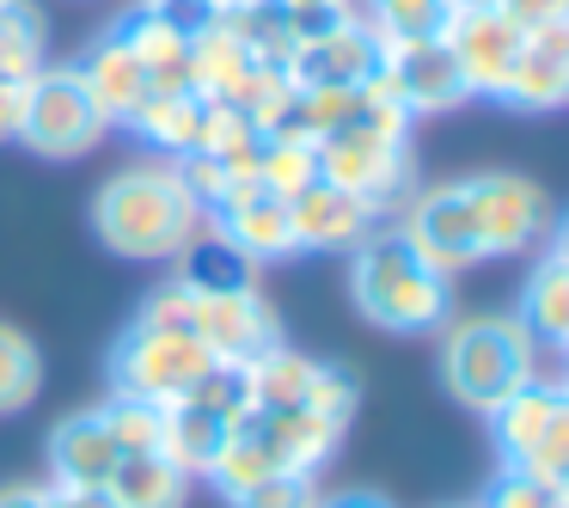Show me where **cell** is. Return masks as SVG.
Listing matches in <instances>:
<instances>
[{"label": "cell", "mask_w": 569, "mask_h": 508, "mask_svg": "<svg viewBox=\"0 0 569 508\" xmlns=\"http://www.w3.org/2000/svg\"><path fill=\"white\" fill-rule=\"evenodd\" d=\"M202 209L184 190L172 160H136L92 190V233L111 258L129 263H172L202 233Z\"/></svg>", "instance_id": "obj_1"}, {"label": "cell", "mask_w": 569, "mask_h": 508, "mask_svg": "<svg viewBox=\"0 0 569 508\" xmlns=\"http://www.w3.org/2000/svg\"><path fill=\"white\" fill-rule=\"evenodd\" d=\"M349 300L386 337H429L453 319V276L422 263L398 227H373L349 251Z\"/></svg>", "instance_id": "obj_2"}, {"label": "cell", "mask_w": 569, "mask_h": 508, "mask_svg": "<svg viewBox=\"0 0 569 508\" xmlns=\"http://www.w3.org/2000/svg\"><path fill=\"white\" fill-rule=\"evenodd\" d=\"M435 368H441V386L453 392V405L496 410L508 392L539 380V343L515 312H471V319L441 325Z\"/></svg>", "instance_id": "obj_3"}, {"label": "cell", "mask_w": 569, "mask_h": 508, "mask_svg": "<svg viewBox=\"0 0 569 508\" xmlns=\"http://www.w3.org/2000/svg\"><path fill=\"white\" fill-rule=\"evenodd\" d=\"M141 319L178 325V331H190L214 361H233V368H246V361L263 356V349L282 343V319H276V307L263 300L258 282H246V288L166 282V288H153V295L141 300Z\"/></svg>", "instance_id": "obj_4"}, {"label": "cell", "mask_w": 569, "mask_h": 508, "mask_svg": "<svg viewBox=\"0 0 569 508\" xmlns=\"http://www.w3.org/2000/svg\"><path fill=\"white\" fill-rule=\"evenodd\" d=\"M111 136L99 99L87 92V80L74 74V62H43L38 74L19 87V129L13 141H26L43 160H80Z\"/></svg>", "instance_id": "obj_5"}, {"label": "cell", "mask_w": 569, "mask_h": 508, "mask_svg": "<svg viewBox=\"0 0 569 508\" xmlns=\"http://www.w3.org/2000/svg\"><path fill=\"white\" fill-rule=\"evenodd\" d=\"M490 417V435H496V454L502 466L515 471H532V478H551V484H569V392L563 380L539 373L527 380L520 392H508Z\"/></svg>", "instance_id": "obj_6"}, {"label": "cell", "mask_w": 569, "mask_h": 508, "mask_svg": "<svg viewBox=\"0 0 569 508\" xmlns=\"http://www.w3.org/2000/svg\"><path fill=\"white\" fill-rule=\"evenodd\" d=\"M209 368H214V356L190 331L160 325V319H141L136 312V325H129V331L117 337V349H111V392L172 405V398H184Z\"/></svg>", "instance_id": "obj_7"}, {"label": "cell", "mask_w": 569, "mask_h": 508, "mask_svg": "<svg viewBox=\"0 0 569 508\" xmlns=\"http://www.w3.org/2000/svg\"><path fill=\"white\" fill-rule=\"evenodd\" d=\"M466 202H471V221H478V239H483V263L539 251L557 233L551 197L520 172H471Z\"/></svg>", "instance_id": "obj_8"}, {"label": "cell", "mask_w": 569, "mask_h": 508, "mask_svg": "<svg viewBox=\"0 0 569 508\" xmlns=\"http://www.w3.org/2000/svg\"><path fill=\"white\" fill-rule=\"evenodd\" d=\"M398 215H405L398 233L410 239V251L422 263H435L441 276H459L471 263H483V239H478V221H471V202H466V178L417 190Z\"/></svg>", "instance_id": "obj_9"}, {"label": "cell", "mask_w": 569, "mask_h": 508, "mask_svg": "<svg viewBox=\"0 0 569 508\" xmlns=\"http://www.w3.org/2000/svg\"><path fill=\"white\" fill-rule=\"evenodd\" d=\"M386 87V99L398 104V111L417 123V117H447L459 111V104L471 99L466 74H459V62L447 56L441 38H422V43H398V50L380 56V74H373Z\"/></svg>", "instance_id": "obj_10"}, {"label": "cell", "mask_w": 569, "mask_h": 508, "mask_svg": "<svg viewBox=\"0 0 569 508\" xmlns=\"http://www.w3.org/2000/svg\"><path fill=\"white\" fill-rule=\"evenodd\" d=\"M441 43L459 62V74H466L471 99H496L508 68H515V56H520V43H527V31L502 7H453L441 26Z\"/></svg>", "instance_id": "obj_11"}, {"label": "cell", "mask_w": 569, "mask_h": 508, "mask_svg": "<svg viewBox=\"0 0 569 508\" xmlns=\"http://www.w3.org/2000/svg\"><path fill=\"white\" fill-rule=\"evenodd\" d=\"M380 56H386L380 38H373L361 19H343L337 31H325V38L300 43V50L288 56V80H295L300 92H356L380 74Z\"/></svg>", "instance_id": "obj_12"}, {"label": "cell", "mask_w": 569, "mask_h": 508, "mask_svg": "<svg viewBox=\"0 0 569 508\" xmlns=\"http://www.w3.org/2000/svg\"><path fill=\"white\" fill-rule=\"evenodd\" d=\"M563 99H569V26H539L527 31L496 104H508L520 117H551Z\"/></svg>", "instance_id": "obj_13"}, {"label": "cell", "mask_w": 569, "mask_h": 508, "mask_svg": "<svg viewBox=\"0 0 569 508\" xmlns=\"http://www.w3.org/2000/svg\"><path fill=\"white\" fill-rule=\"evenodd\" d=\"M270 80H282V74H276V68H263L258 56L233 38V31L209 26V31H197V38H190V92H197V99L239 104V111H246V104L258 99Z\"/></svg>", "instance_id": "obj_14"}, {"label": "cell", "mask_w": 569, "mask_h": 508, "mask_svg": "<svg viewBox=\"0 0 569 508\" xmlns=\"http://www.w3.org/2000/svg\"><path fill=\"white\" fill-rule=\"evenodd\" d=\"M74 74L87 80V92L99 99V111H104V123H111V129H129V123H136V111L148 104V92H153V80H148V68H141V56L129 50L123 38H117V26L99 31V38L80 50Z\"/></svg>", "instance_id": "obj_15"}, {"label": "cell", "mask_w": 569, "mask_h": 508, "mask_svg": "<svg viewBox=\"0 0 569 508\" xmlns=\"http://www.w3.org/2000/svg\"><path fill=\"white\" fill-rule=\"evenodd\" d=\"M288 221H295V246L300 251H356L361 239L380 227V215L368 209L361 197L337 185H307L300 197H288Z\"/></svg>", "instance_id": "obj_16"}, {"label": "cell", "mask_w": 569, "mask_h": 508, "mask_svg": "<svg viewBox=\"0 0 569 508\" xmlns=\"http://www.w3.org/2000/svg\"><path fill=\"white\" fill-rule=\"evenodd\" d=\"M209 233L227 239L246 263H282V258H300L295 246V221H288V197H270V190H251V197L227 202L221 215H209Z\"/></svg>", "instance_id": "obj_17"}, {"label": "cell", "mask_w": 569, "mask_h": 508, "mask_svg": "<svg viewBox=\"0 0 569 508\" xmlns=\"http://www.w3.org/2000/svg\"><path fill=\"white\" fill-rule=\"evenodd\" d=\"M123 447L104 429V410H68L50 429V484H68V490H104V478L117 471Z\"/></svg>", "instance_id": "obj_18"}, {"label": "cell", "mask_w": 569, "mask_h": 508, "mask_svg": "<svg viewBox=\"0 0 569 508\" xmlns=\"http://www.w3.org/2000/svg\"><path fill=\"white\" fill-rule=\"evenodd\" d=\"M515 319L532 331V343H539V349H563V337H569V251H563V239H557V233L539 246L527 282H520Z\"/></svg>", "instance_id": "obj_19"}, {"label": "cell", "mask_w": 569, "mask_h": 508, "mask_svg": "<svg viewBox=\"0 0 569 508\" xmlns=\"http://www.w3.org/2000/svg\"><path fill=\"white\" fill-rule=\"evenodd\" d=\"M117 38L141 56L153 92H190V38L178 26H166L148 0H136V7L117 19Z\"/></svg>", "instance_id": "obj_20"}, {"label": "cell", "mask_w": 569, "mask_h": 508, "mask_svg": "<svg viewBox=\"0 0 569 508\" xmlns=\"http://www.w3.org/2000/svg\"><path fill=\"white\" fill-rule=\"evenodd\" d=\"M227 429H233V422L214 417L209 405H197V398H172V405H166V429H160V454L172 459L184 478H209V466L221 459V447H227Z\"/></svg>", "instance_id": "obj_21"}, {"label": "cell", "mask_w": 569, "mask_h": 508, "mask_svg": "<svg viewBox=\"0 0 569 508\" xmlns=\"http://www.w3.org/2000/svg\"><path fill=\"white\" fill-rule=\"evenodd\" d=\"M104 502L111 508H184L190 478L166 454H123L117 471L104 478Z\"/></svg>", "instance_id": "obj_22"}, {"label": "cell", "mask_w": 569, "mask_h": 508, "mask_svg": "<svg viewBox=\"0 0 569 508\" xmlns=\"http://www.w3.org/2000/svg\"><path fill=\"white\" fill-rule=\"evenodd\" d=\"M447 13H453V0H356V19L380 38V50L441 38Z\"/></svg>", "instance_id": "obj_23"}, {"label": "cell", "mask_w": 569, "mask_h": 508, "mask_svg": "<svg viewBox=\"0 0 569 508\" xmlns=\"http://www.w3.org/2000/svg\"><path fill=\"white\" fill-rule=\"evenodd\" d=\"M50 26L31 0H0V80L7 87H26L43 62H50Z\"/></svg>", "instance_id": "obj_24"}, {"label": "cell", "mask_w": 569, "mask_h": 508, "mask_svg": "<svg viewBox=\"0 0 569 508\" xmlns=\"http://www.w3.org/2000/svg\"><path fill=\"white\" fill-rule=\"evenodd\" d=\"M202 111H209V104H202L197 92H148V104L136 111V123H129V129H136L148 148H166V153L178 160V153L197 148Z\"/></svg>", "instance_id": "obj_25"}, {"label": "cell", "mask_w": 569, "mask_h": 508, "mask_svg": "<svg viewBox=\"0 0 569 508\" xmlns=\"http://www.w3.org/2000/svg\"><path fill=\"white\" fill-rule=\"evenodd\" d=\"M172 263H178L172 282H184V288H246V282H258V263H246L227 239H214L209 227H202Z\"/></svg>", "instance_id": "obj_26"}, {"label": "cell", "mask_w": 569, "mask_h": 508, "mask_svg": "<svg viewBox=\"0 0 569 508\" xmlns=\"http://www.w3.org/2000/svg\"><path fill=\"white\" fill-rule=\"evenodd\" d=\"M251 172H258V185L270 190V197H300L307 185H319V153H312V141L263 136V148H258V160H251Z\"/></svg>", "instance_id": "obj_27"}, {"label": "cell", "mask_w": 569, "mask_h": 508, "mask_svg": "<svg viewBox=\"0 0 569 508\" xmlns=\"http://www.w3.org/2000/svg\"><path fill=\"white\" fill-rule=\"evenodd\" d=\"M43 386V356L19 325H0V417H13L38 398Z\"/></svg>", "instance_id": "obj_28"}, {"label": "cell", "mask_w": 569, "mask_h": 508, "mask_svg": "<svg viewBox=\"0 0 569 508\" xmlns=\"http://www.w3.org/2000/svg\"><path fill=\"white\" fill-rule=\"evenodd\" d=\"M99 410H104V429H111V441L123 447V454H160L166 405H153V398H123V392H111Z\"/></svg>", "instance_id": "obj_29"}, {"label": "cell", "mask_w": 569, "mask_h": 508, "mask_svg": "<svg viewBox=\"0 0 569 508\" xmlns=\"http://www.w3.org/2000/svg\"><path fill=\"white\" fill-rule=\"evenodd\" d=\"M478 508H569V484H551V478H532V471L502 466Z\"/></svg>", "instance_id": "obj_30"}, {"label": "cell", "mask_w": 569, "mask_h": 508, "mask_svg": "<svg viewBox=\"0 0 569 508\" xmlns=\"http://www.w3.org/2000/svg\"><path fill=\"white\" fill-rule=\"evenodd\" d=\"M227 508H325V490H319V471H276V478L239 490Z\"/></svg>", "instance_id": "obj_31"}, {"label": "cell", "mask_w": 569, "mask_h": 508, "mask_svg": "<svg viewBox=\"0 0 569 508\" xmlns=\"http://www.w3.org/2000/svg\"><path fill=\"white\" fill-rule=\"evenodd\" d=\"M502 13L515 19L520 31H539V26H569V0H502Z\"/></svg>", "instance_id": "obj_32"}, {"label": "cell", "mask_w": 569, "mask_h": 508, "mask_svg": "<svg viewBox=\"0 0 569 508\" xmlns=\"http://www.w3.org/2000/svg\"><path fill=\"white\" fill-rule=\"evenodd\" d=\"M43 508H111L104 490H68V484H43Z\"/></svg>", "instance_id": "obj_33"}, {"label": "cell", "mask_w": 569, "mask_h": 508, "mask_svg": "<svg viewBox=\"0 0 569 508\" xmlns=\"http://www.w3.org/2000/svg\"><path fill=\"white\" fill-rule=\"evenodd\" d=\"M0 508H43V484H7Z\"/></svg>", "instance_id": "obj_34"}, {"label": "cell", "mask_w": 569, "mask_h": 508, "mask_svg": "<svg viewBox=\"0 0 569 508\" xmlns=\"http://www.w3.org/2000/svg\"><path fill=\"white\" fill-rule=\"evenodd\" d=\"M13 129H19V87L0 80V141H13Z\"/></svg>", "instance_id": "obj_35"}, {"label": "cell", "mask_w": 569, "mask_h": 508, "mask_svg": "<svg viewBox=\"0 0 569 508\" xmlns=\"http://www.w3.org/2000/svg\"><path fill=\"white\" fill-rule=\"evenodd\" d=\"M325 508H392V502L373 490H343V496H325Z\"/></svg>", "instance_id": "obj_36"}, {"label": "cell", "mask_w": 569, "mask_h": 508, "mask_svg": "<svg viewBox=\"0 0 569 508\" xmlns=\"http://www.w3.org/2000/svg\"><path fill=\"white\" fill-rule=\"evenodd\" d=\"M453 7H502V0H453Z\"/></svg>", "instance_id": "obj_37"}, {"label": "cell", "mask_w": 569, "mask_h": 508, "mask_svg": "<svg viewBox=\"0 0 569 508\" xmlns=\"http://www.w3.org/2000/svg\"><path fill=\"white\" fill-rule=\"evenodd\" d=\"M349 7H356V0H349Z\"/></svg>", "instance_id": "obj_38"}]
</instances>
